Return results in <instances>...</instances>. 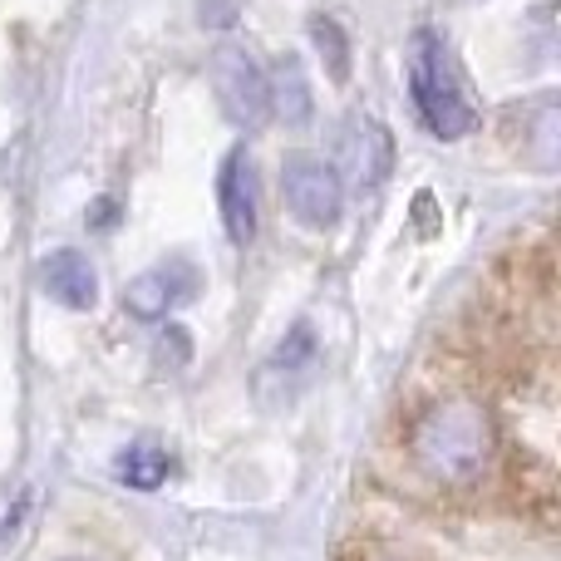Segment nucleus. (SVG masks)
<instances>
[{
    "instance_id": "4",
    "label": "nucleus",
    "mask_w": 561,
    "mask_h": 561,
    "mask_svg": "<svg viewBox=\"0 0 561 561\" xmlns=\"http://www.w3.org/2000/svg\"><path fill=\"white\" fill-rule=\"evenodd\" d=\"M213 89L222 114L237 128H262L272 118V89H266V69L256 65L252 49L222 45L213 55Z\"/></svg>"
},
{
    "instance_id": "5",
    "label": "nucleus",
    "mask_w": 561,
    "mask_h": 561,
    "mask_svg": "<svg viewBox=\"0 0 561 561\" xmlns=\"http://www.w3.org/2000/svg\"><path fill=\"white\" fill-rule=\"evenodd\" d=\"M217 207H222V227L232 247H247L256 237V173L247 148H232L217 173Z\"/></svg>"
},
{
    "instance_id": "2",
    "label": "nucleus",
    "mask_w": 561,
    "mask_h": 561,
    "mask_svg": "<svg viewBox=\"0 0 561 561\" xmlns=\"http://www.w3.org/2000/svg\"><path fill=\"white\" fill-rule=\"evenodd\" d=\"M409 89H414V104H419V118L428 124V134L454 144V138L473 134L478 114L468 104L463 84L454 75V59H448L444 39L434 30H419L414 45H409Z\"/></svg>"
},
{
    "instance_id": "1",
    "label": "nucleus",
    "mask_w": 561,
    "mask_h": 561,
    "mask_svg": "<svg viewBox=\"0 0 561 561\" xmlns=\"http://www.w3.org/2000/svg\"><path fill=\"white\" fill-rule=\"evenodd\" d=\"M409 448H414L419 468L428 478H438L448 488H468L493 463V448H497L493 414L483 404H473V399H444V404H434L414 424Z\"/></svg>"
},
{
    "instance_id": "10",
    "label": "nucleus",
    "mask_w": 561,
    "mask_h": 561,
    "mask_svg": "<svg viewBox=\"0 0 561 561\" xmlns=\"http://www.w3.org/2000/svg\"><path fill=\"white\" fill-rule=\"evenodd\" d=\"M310 35H316L320 59L330 65V79H335V84H345V79H350V39H345V30H340L330 15H316V20H310Z\"/></svg>"
},
{
    "instance_id": "8",
    "label": "nucleus",
    "mask_w": 561,
    "mask_h": 561,
    "mask_svg": "<svg viewBox=\"0 0 561 561\" xmlns=\"http://www.w3.org/2000/svg\"><path fill=\"white\" fill-rule=\"evenodd\" d=\"M39 280H45V290L59 300V306H69V310H89L99 300V276H94V266H89V256H79V252H49L45 256V266H39Z\"/></svg>"
},
{
    "instance_id": "12",
    "label": "nucleus",
    "mask_w": 561,
    "mask_h": 561,
    "mask_svg": "<svg viewBox=\"0 0 561 561\" xmlns=\"http://www.w3.org/2000/svg\"><path fill=\"white\" fill-rule=\"evenodd\" d=\"M375 561H389V557H375Z\"/></svg>"
},
{
    "instance_id": "6",
    "label": "nucleus",
    "mask_w": 561,
    "mask_h": 561,
    "mask_svg": "<svg viewBox=\"0 0 561 561\" xmlns=\"http://www.w3.org/2000/svg\"><path fill=\"white\" fill-rule=\"evenodd\" d=\"M193 290H197L193 266H187V262H168V266L144 272L138 280H128L124 306H128V316H138V320H163L168 310L183 306Z\"/></svg>"
},
{
    "instance_id": "11",
    "label": "nucleus",
    "mask_w": 561,
    "mask_h": 561,
    "mask_svg": "<svg viewBox=\"0 0 561 561\" xmlns=\"http://www.w3.org/2000/svg\"><path fill=\"white\" fill-rule=\"evenodd\" d=\"M118 478H124L128 488H158L168 478V454H158V448H128L124 458H118Z\"/></svg>"
},
{
    "instance_id": "7",
    "label": "nucleus",
    "mask_w": 561,
    "mask_h": 561,
    "mask_svg": "<svg viewBox=\"0 0 561 561\" xmlns=\"http://www.w3.org/2000/svg\"><path fill=\"white\" fill-rule=\"evenodd\" d=\"M345 173L359 193L385 183L389 173V134L375 124V118H350L345 124Z\"/></svg>"
},
{
    "instance_id": "9",
    "label": "nucleus",
    "mask_w": 561,
    "mask_h": 561,
    "mask_svg": "<svg viewBox=\"0 0 561 561\" xmlns=\"http://www.w3.org/2000/svg\"><path fill=\"white\" fill-rule=\"evenodd\" d=\"M266 89H272V114H280L286 124H300V118L310 114V89H306L300 65L290 55L280 59L276 75H266Z\"/></svg>"
},
{
    "instance_id": "3",
    "label": "nucleus",
    "mask_w": 561,
    "mask_h": 561,
    "mask_svg": "<svg viewBox=\"0 0 561 561\" xmlns=\"http://www.w3.org/2000/svg\"><path fill=\"white\" fill-rule=\"evenodd\" d=\"M280 197H286L290 217L300 227H325L340 222V207H345V178L316 153H286L280 163Z\"/></svg>"
}]
</instances>
